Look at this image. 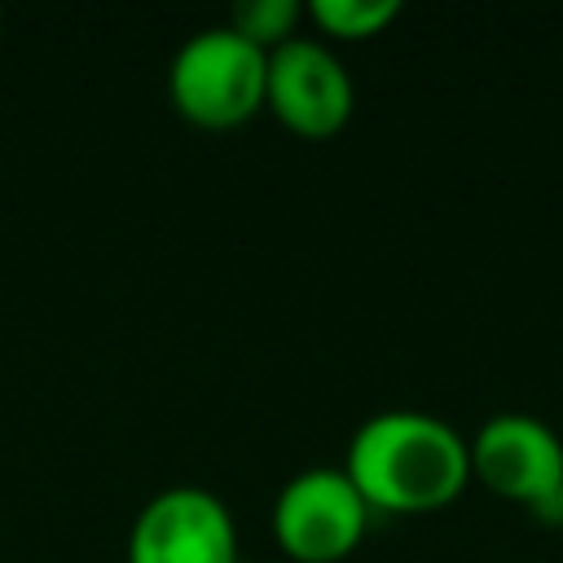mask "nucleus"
Wrapping results in <instances>:
<instances>
[{"mask_svg": "<svg viewBox=\"0 0 563 563\" xmlns=\"http://www.w3.org/2000/svg\"><path fill=\"white\" fill-rule=\"evenodd\" d=\"M343 471L369 501V510L422 515L449 506L471 479L466 435L422 409L369 413L352 440Z\"/></svg>", "mask_w": 563, "mask_h": 563, "instance_id": "obj_1", "label": "nucleus"}, {"mask_svg": "<svg viewBox=\"0 0 563 563\" xmlns=\"http://www.w3.org/2000/svg\"><path fill=\"white\" fill-rule=\"evenodd\" d=\"M264 75L268 48L220 22L180 40L167 66V92L185 119L202 128H233L264 106Z\"/></svg>", "mask_w": 563, "mask_h": 563, "instance_id": "obj_2", "label": "nucleus"}, {"mask_svg": "<svg viewBox=\"0 0 563 563\" xmlns=\"http://www.w3.org/2000/svg\"><path fill=\"white\" fill-rule=\"evenodd\" d=\"M471 444V475L501 501L563 519V440L537 413H493Z\"/></svg>", "mask_w": 563, "mask_h": 563, "instance_id": "obj_3", "label": "nucleus"}, {"mask_svg": "<svg viewBox=\"0 0 563 563\" xmlns=\"http://www.w3.org/2000/svg\"><path fill=\"white\" fill-rule=\"evenodd\" d=\"M369 528V501L343 466H308L290 475L273 501V537L299 563L343 559Z\"/></svg>", "mask_w": 563, "mask_h": 563, "instance_id": "obj_4", "label": "nucleus"}, {"mask_svg": "<svg viewBox=\"0 0 563 563\" xmlns=\"http://www.w3.org/2000/svg\"><path fill=\"white\" fill-rule=\"evenodd\" d=\"M128 563H242L238 523L211 488L172 484L136 510Z\"/></svg>", "mask_w": 563, "mask_h": 563, "instance_id": "obj_5", "label": "nucleus"}, {"mask_svg": "<svg viewBox=\"0 0 563 563\" xmlns=\"http://www.w3.org/2000/svg\"><path fill=\"white\" fill-rule=\"evenodd\" d=\"M264 101L286 128L303 136H330L352 119L356 84L330 44L312 35H290L268 48Z\"/></svg>", "mask_w": 563, "mask_h": 563, "instance_id": "obj_6", "label": "nucleus"}, {"mask_svg": "<svg viewBox=\"0 0 563 563\" xmlns=\"http://www.w3.org/2000/svg\"><path fill=\"white\" fill-rule=\"evenodd\" d=\"M308 13L330 35L365 40V35H378L387 22H396L400 0H312Z\"/></svg>", "mask_w": 563, "mask_h": 563, "instance_id": "obj_7", "label": "nucleus"}, {"mask_svg": "<svg viewBox=\"0 0 563 563\" xmlns=\"http://www.w3.org/2000/svg\"><path fill=\"white\" fill-rule=\"evenodd\" d=\"M295 22H299V0H238L229 13V26L255 40L260 48H277L282 40H290Z\"/></svg>", "mask_w": 563, "mask_h": 563, "instance_id": "obj_8", "label": "nucleus"}, {"mask_svg": "<svg viewBox=\"0 0 563 563\" xmlns=\"http://www.w3.org/2000/svg\"><path fill=\"white\" fill-rule=\"evenodd\" d=\"M0 31H4V13H0Z\"/></svg>", "mask_w": 563, "mask_h": 563, "instance_id": "obj_9", "label": "nucleus"}]
</instances>
